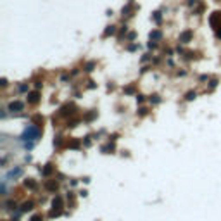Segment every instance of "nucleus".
<instances>
[{"label":"nucleus","mask_w":221,"mask_h":221,"mask_svg":"<svg viewBox=\"0 0 221 221\" xmlns=\"http://www.w3.org/2000/svg\"><path fill=\"white\" fill-rule=\"evenodd\" d=\"M38 137H40V130L36 126L30 125L26 130H24V133L21 135V140H36Z\"/></svg>","instance_id":"obj_1"},{"label":"nucleus","mask_w":221,"mask_h":221,"mask_svg":"<svg viewBox=\"0 0 221 221\" xmlns=\"http://www.w3.org/2000/svg\"><path fill=\"white\" fill-rule=\"evenodd\" d=\"M23 109H24V104L19 102V100H14V102L9 104V111H12V113H19V111H23Z\"/></svg>","instance_id":"obj_2"},{"label":"nucleus","mask_w":221,"mask_h":221,"mask_svg":"<svg viewBox=\"0 0 221 221\" xmlns=\"http://www.w3.org/2000/svg\"><path fill=\"white\" fill-rule=\"evenodd\" d=\"M61 114L62 116H71V114H74V105L73 104H66L64 107L61 109Z\"/></svg>","instance_id":"obj_3"},{"label":"nucleus","mask_w":221,"mask_h":221,"mask_svg":"<svg viewBox=\"0 0 221 221\" xmlns=\"http://www.w3.org/2000/svg\"><path fill=\"white\" fill-rule=\"evenodd\" d=\"M38 100H40L38 92H30V93H28V102H30V104H36Z\"/></svg>","instance_id":"obj_4"},{"label":"nucleus","mask_w":221,"mask_h":221,"mask_svg":"<svg viewBox=\"0 0 221 221\" xmlns=\"http://www.w3.org/2000/svg\"><path fill=\"white\" fill-rule=\"evenodd\" d=\"M33 207H35V202H33V200H28V202H24L21 206V212H28V211H31Z\"/></svg>","instance_id":"obj_5"},{"label":"nucleus","mask_w":221,"mask_h":221,"mask_svg":"<svg viewBox=\"0 0 221 221\" xmlns=\"http://www.w3.org/2000/svg\"><path fill=\"white\" fill-rule=\"evenodd\" d=\"M57 186H59V183H57L55 180H54V182H47V183H45V188H47L48 192H55Z\"/></svg>","instance_id":"obj_6"},{"label":"nucleus","mask_w":221,"mask_h":221,"mask_svg":"<svg viewBox=\"0 0 221 221\" xmlns=\"http://www.w3.org/2000/svg\"><path fill=\"white\" fill-rule=\"evenodd\" d=\"M24 186H28V188H33V190H36V188H38V185H36V182H33L31 178H28V180H24Z\"/></svg>","instance_id":"obj_7"},{"label":"nucleus","mask_w":221,"mask_h":221,"mask_svg":"<svg viewBox=\"0 0 221 221\" xmlns=\"http://www.w3.org/2000/svg\"><path fill=\"white\" fill-rule=\"evenodd\" d=\"M52 171H54V166L52 164H47L43 169H42V174H43V176H48V174H52Z\"/></svg>","instance_id":"obj_8"},{"label":"nucleus","mask_w":221,"mask_h":221,"mask_svg":"<svg viewBox=\"0 0 221 221\" xmlns=\"http://www.w3.org/2000/svg\"><path fill=\"white\" fill-rule=\"evenodd\" d=\"M52 206H54L55 209H61V207H62V199H61V197H55V199H54V202H52Z\"/></svg>","instance_id":"obj_9"},{"label":"nucleus","mask_w":221,"mask_h":221,"mask_svg":"<svg viewBox=\"0 0 221 221\" xmlns=\"http://www.w3.org/2000/svg\"><path fill=\"white\" fill-rule=\"evenodd\" d=\"M219 16H221L219 12H214V16H212V18H211V24H212V26H214V28L218 26V19H219Z\"/></svg>","instance_id":"obj_10"},{"label":"nucleus","mask_w":221,"mask_h":221,"mask_svg":"<svg viewBox=\"0 0 221 221\" xmlns=\"http://www.w3.org/2000/svg\"><path fill=\"white\" fill-rule=\"evenodd\" d=\"M68 147H69V149H80V147H81V143H80L78 140H73V142L68 143Z\"/></svg>","instance_id":"obj_11"},{"label":"nucleus","mask_w":221,"mask_h":221,"mask_svg":"<svg viewBox=\"0 0 221 221\" xmlns=\"http://www.w3.org/2000/svg\"><path fill=\"white\" fill-rule=\"evenodd\" d=\"M190 38H192V33H190V31H185V33L182 35V42H183V43H186Z\"/></svg>","instance_id":"obj_12"},{"label":"nucleus","mask_w":221,"mask_h":221,"mask_svg":"<svg viewBox=\"0 0 221 221\" xmlns=\"http://www.w3.org/2000/svg\"><path fill=\"white\" fill-rule=\"evenodd\" d=\"M21 173H23V169H21V168H14L12 171L9 173V176H19Z\"/></svg>","instance_id":"obj_13"},{"label":"nucleus","mask_w":221,"mask_h":221,"mask_svg":"<svg viewBox=\"0 0 221 221\" xmlns=\"http://www.w3.org/2000/svg\"><path fill=\"white\" fill-rule=\"evenodd\" d=\"M114 31H116V28H114V26H107V30H105L104 36H109V35H113Z\"/></svg>","instance_id":"obj_14"},{"label":"nucleus","mask_w":221,"mask_h":221,"mask_svg":"<svg viewBox=\"0 0 221 221\" xmlns=\"http://www.w3.org/2000/svg\"><path fill=\"white\" fill-rule=\"evenodd\" d=\"M5 207H7V209L16 207V202H12V200H7V202H5Z\"/></svg>","instance_id":"obj_15"},{"label":"nucleus","mask_w":221,"mask_h":221,"mask_svg":"<svg viewBox=\"0 0 221 221\" xmlns=\"http://www.w3.org/2000/svg\"><path fill=\"white\" fill-rule=\"evenodd\" d=\"M61 143H62V137H57V138L54 140V145H55V147H61Z\"/></svg>","instance_id":"obj_16"},{"label":"nucleus","mask_w":221,"mask_h":221,"mask_svg":"<svg viewBox=\"0 0 221 221\" xmlns=\"http://www.w3.org/2000/svg\"><path fill=\"white\" fill-rule=\"evenodd\" d=\"M195 97H197V95H195L194 92H188V93H186V100H194Z\"/></svg>","instance_id":"obj_17"},{"label":"nucleus","mask_w":221,"mask_h":221,"mask_svg":"<svg viewBox=\"0 0 221 221\" xmlns=\"http://www.w3.org/2000/svg\"><path fill=\"white\" fill-rule=\"evenodd\" d=\"M150 38H154V40L161 38V33H159V31H154V33H150Z\"/></svg>","instance_id":"obj_18"},{"label":"nucleus","mask_w":221,"mask_h":221,"mask_svg":"<svg viewBox=\"0 0 221 221\" xmlns=\"http://www.w3.org/2000/svg\"><path fill=\"white\" fill-rule=\"evenodd\" d=\"M33 121L40 123V125H43V117H42V116H35V117H33Z\"/></svg>","instance_id":"obj_19"},{"label":"nucleus","mask_w":221,"mask_h":221,"mask_svg":"<svg viewBox=\"0 0 221 221\" xmlns=\"http://www.w3.org/2000/svg\"><path fill=\"white\" fill-rule=\"evenodd\" d=\"M30 221H43V218L40 216V214H36V216H33V218H31Z\"/></svg>","instance_id":"obj_20"},{"label":"nucleus","mask_w":221,"mask_h":221,"mask_svg":"<svg viewBox=\"0 0 221 221\" xmlns=\"http://www.w3.org/2000/svg\"><path fill=\"white\" fill-rule=\"evenodd\" d=\"M78 125V119H73V121H68V126H71V128H73V126H76Z\"/></svg>","instance_id":"obj_21"},{"label":"nucleus","mask_w":221,"mask_h":221,"mask_svg":"<svg viewBox=\"0 0 221 221\" xmlns=\"http://www.w3.org/2000/svg\"><path fill=\"white\" fill-rule=\"evenodd\" d=\"M154 19L159 23V21H161V12H156V14H154Z\"/></svg>","instance_id":"obj_22"},{"label":"nucleus","mask_w":221,"mask_h":221,"mask_svg":"<svg viewBox=\"0 0 221 221\" xmlns=\"http://www.w3.org/2000/svg\"><path fill=\"white\" fill-rule=\"evenodd\" d=\"M93 117H95V113L88 114V116H87V121H92V119H93Z\"/></svg>","instance_id":"obj_23"},{"label":"nucleus","mask_w":221,"mask_h":221,"mask_svg":"<svg viewBox=\"0 0 221 221\" xmlns=\"http://www.w3.org/2000/svg\"><path fill=\"white\" fill-rule=\"evenodd\" d=\"M150 102H154V104H157V102H159V99H157V95H154V99H150Z\"/></svg>","instance_id":"obj_24"},{"label":"nucleus","mask_w":221,"mask_h":221,"mask_svg":"<svg viewBox=\"0 0 221 221\" xmlns=\"http://www.w3.org/2000/svg\"><path fill=\"white\" fill-rule=\"evenodd\" d=\"M140 114H142V116H143V114H147V109L142 107V109H140Z\"/></svg>","instance_id":"obj_25"},{"label":"nucleus","mask_w":221,"mask_h":221,"mask_svg":"<svg viewBox=\"0 0 221 221\" xmlns=\"http://www.w3.org/2000/svg\"><path fill=\"white\" fill-rule=\"evenodd\" d=\"M92 68H93V62H90V64L87 66V71H92Z\"/></svg>","instance_id":"obj_26"},{"label":"nucleus","mask_w":221,"mask_h":221,"mask_svg":"<svg viewBox=\"0 0 221 221\" xmlns=\"http://www.w3.org/2000/svg\"><path fill=\"white\" fill-rule=\"evenodd\" d=\"M218 38H221V30H218Z\"/></svg>","instance_id":"obj_27"}]
</instances>
